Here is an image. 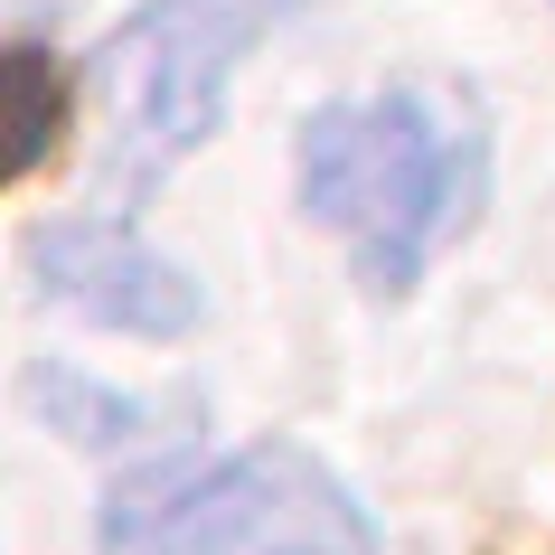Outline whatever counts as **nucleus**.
Instances as JSON below:
<instances>
[{
    "mask_svg": "<svg viewBox=\"0 0 555 555\" xmlns=\"http://www.w3.org/2000/svg\"><path fill=\"white\" fill-rule=\"evenodd\" d=\"M283 0H142L104 57H94V94H104V132H114V179L151 189L170 179L189 151L227 114L235 57L263 38Z\"/></svg>",
    "mask_w": 555,
    "mask_h": 555,
    "instance_id": "obj_3",
    "label": "nucleus"
},
{
    "mask_svg": "<svg viewBox=\"0 0 555 555\" xmlns=\"http://www.w3.org/2000/svg\"><path fill=\"white\" fill-rule=\"evenodd\" d=\"M301 207L358 245V273L377 293H405L414 273L470 227L490 189V142L452 86H386L321 104L301 122Z\"/></svg>",
    "mask_w": 555,
    "mask_h": 555,
    "instance_id": "obj_1",
    "label": "nucleus"
},
{
    "mask_svg": "<svg viewBox=\"0 0 555 555\" xmlns=\"http://www.w3.org/2000/svg\"><path fill=\"white\" fill-rule=\"evenodd\" d=\"M29 273L38 293L76 311L94 330H132V339H179L198 321V283L179 273L160 245H142L114 217H57L29 235Z\"/></svg>",
    "mask_w": 555,
    "mask_h": 555,
    "instance_id": "obj_4",
    "label": "nucleus"
},
{
    "mask_svg": "<svg viewBox=\"0 0 555 555\" xmlns=\"http://www.w3.org/2000/svg\"><path fill=\"white\" fill-rule=\"evenodd\" d=\"M104 555H377L358 499L293 442L132 470L104 499Z\"/></svg>",
    "mask_w": 555,
    "mask_h": 555,
    "instance_id": "obj_2",
    "label": "nucleus"
},
{
    "mask_svg": "<svg viewBox=\"0 0 555 555\" xmlns=\"http://www.w3.org/2000/svg\"><path fill=\"white\" fill-rule=\"evenodd\" d=\"M57 66L38 57V48H0V189L29 170L48 132H57Z\"/></svg>",
    "mask_w": 555,
    "mask_h": 555,
    "instance_id": "obj_5",
    "label": "nucleus"
}]
</instances>
